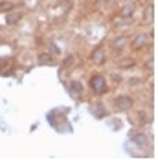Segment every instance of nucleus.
Wrapping results in <instances>:
<instances>
[{
  "label": "nucleus",
  "instance_id": "15",
  "mask_svg": "<svg viewBox=\"0 0 158 160\" xmlns=\"http://www.w3.org/2000/svg\"><path fill=\"white\" fill-rule=\"evenodd\" d=\"M132 140H134V144H138V145H147L149 136L145 132H136V134H132Z\"/></svg>",
  "mask_w": 158,
  "mask_h": 160
},
{
  "label": "nucleus",
  "instance_id": "8",
  "mask_svg": "<svg viewBox=\"0 0 158 160\" xmlns=\"http://www.w3.org/2000/svg\"><path fill=\"white\" fill-rule=\"evenodd\" d=\"M90 114H92L94 118H97V120H101V118H107L109 111H107L105 103H101V101H94V103L90 105Z\"/></svg>",
  "mask_w": 158,
  "mask_h": 160
},
{
  "label": "nucleus",
  "instance_id": "5",
  "mask_svg": "<svg viewBox=\"0 0 158 160\" xmlns=\"http://www.w3.org/2000/svg\"><path fill=\"white\" fill-rule=\"evenodd\" d=\"M90 63L94 66H103L107 63V50L103 44H97L92 52H90Z\"/></svg>",
  "mask_w": 158,
  "mask_h": 160
},
{
  "label": "nucleus",
  "instance_id": "19",
  "mask_svg": "<svg viewBox=\"0 0 158 160\" xmlns=\"http://www.w3.org/2000/svg\"><path fill=\"white\" fill-rule=\"evenodd\" d=\"M101 2H103V6H105V8H114L118 0H101Z\"/></svg>",
  "mask_w": 158,
  "mask_h": 160
},
{
  "label": "nucleus",
  "instance_id": "6",
  "mask_svg": "<svg viewBox=\"0 0 158 160\" xmlns=\"http://www.w3.org/2000/svg\"><path fill=\"white\" fill-rule=\"evenodd\" d=\"M116 68H118V72L132 70V68H136V59L131 55H121V59H118V63H116Z\"/></svg>",
  "mask_w": 158,
  "mask_h": 160
},
{
  "label": "nucleus",
  "instance_id": "13",
  "mask_svg": "<svg viewBox=\"0 0 158 160\" xmlns=\"http://www.w3.org/2000/svg\"><path fill=\"white\" fill-rule=\"evenodd\" d=\"M136 123H138V125H147V123H151V114L147 111H138L136 112Z\"/></svg>",
  "mask_w": 158,
  "mask_h": 160
},
{
  "label": "nucleus",
  "instance_id": "1",
  "mask_svg": "<svg viewBox=\"0 0 158 160\" xmlns=\"http://www.w3.org/2000/svg\"><path fill=\"white\" fill-rule=\"evenodd\" d=\"M88 88L96 96H103V94L109 92V79L103 74H92L90 79H88Z\"/></svg>",
  "mask_w": 158,
  "mask_h": 160
},
{
  "label": "nucleus",
  "instance_id": "14",
  "mask_svg": "<svg viewBox=\"0 0 158 160\" xmlns=\"http://www.w3.org/2000/svg\"><path fill=\"white\" fill-rule=\"evenodd\" d=\"M13 9H17V2H13V0H2L0 2V13H9Z\"/></svg>",
  "mask_w": 158,
  "mask_h": 160
},
{
  "label": "nucleus",
  "instance_id": "4",
  "mask_svg": "<svg viewBox=\"0 0 158 160\" xmlns=\"http://www.w3.org/2000/svg\"><path fill=\"white\" fill-rule=\"evenodd\" d=\"M149 33L145 32H140L136 33V35H132V37H129V48L132 50V52H140V50H143L147 44H149Z\"/></svg>",
  "mask_w": 158,
  "mask_h": 160
},
{
  "label": "nucleus",
  "instance_id": "20",
  "mask_svg": "<svg viewBox=\"0 0 158 160\" xmlns=\"http://www.w3.org/2000/svg\"><path fill=\"white\" fill-rule=\"evenodd\" d=\"M140 78H132V79H131V83H129V85H131V87H136V85H140Z\"/></svg>",
  "mask_w": 158,
  "mask_h": 160
},
{
  "label": "nucleus",
  "instance_id": "17",
  "mask_svg": "<svg viewBox=\"0 0 158 160\" xmlns=\"http://www.w3.org/2000/svg\"><path fill=\"white\" fill-rule=\"evenodd\" d=\"M131 20H132V18H125V17H120V18L116 20V24H114V26H116V28H127V26H131Z\"/></svg>",
  "mask_w": 158,
  "mask_h": 160
},
{
  "label": "nucleus",
  "instance_id": "12",
  "mask_svg": "<svg viewBox=\"0 0 158 160\" xmlns=\"http://www.w3.org/2000/svg\"><path fill=\"white\" fill-rule=\"evenodd\" d=\"M76 63H77V55L76 53H68L63 61H61V68L63 70H72L76 66Z\"/></svg>",
  "mask_w": 158,
  "mask_h": 160
},
{
  "label": "nucleus",
  "instance_id": "10",
  "mask_svg": "<svg viewBox=\"0 0 158 160\" xmlns=\"http://www.w3.org/2000/svg\"><path fill=\"white\" fill-rule=\"evenodd\" d=\"M20 18H22V11H18V9H13V11L6 13V17H4V20H6L7 26H15V24H18Z\"/></svg>",
  "mask_w": 158,
  "mask_h": 160
},
{
  "label": "nucleus",
  "instance_id": "18",
  "mask_svg": "<svg viewBox=\"0 0 158 160\" xmlns=\"http://www.w3.org/2000/svg\"><path fill=\"white\" fill-rule=\"evenodd\" d=\"M111 79L114 81V85H120V83H123V78H121V72H120V74H111Z\"/></svg>",
  "mask_w": 158,
  "mask_h": 160
},
{
  "label": "nucleus",
  "instance_id": "2",
  "mask_svg": "<svg viewBox=\"0 0 158 160\" xmlns=\"http://www.w3.org/2000/svg\"><path fill=\"white\" fill-rule=\"evenodd\" d=\"M127 48H129V37L125 33H118L111 39V53L114 57H121Z\"/></svg>",
  "mask_w": 158,
  "mask_h": 160
},
{
  "label": "nucleus",
  "instance_id": "3",
  "mask_svg": "<svg viewBox=\"0 0 158 160\" xmlns=\"http://www.w3.org/2000/svg\"><path fill=\"white\" fill-rule=\"evenodd\" d=\"M114 109L116 112H129L134 109V98L129 94H118L114 98Z\"/></svg>",
  "mask_w": 158,
  "mask_h": 160
},
{
  "label": "nucleus",
  "instance_id": "7",
  "mask_svg": "<svg viewBox=\"0 0 158 160\" xmlns=\"http://www.w3.org/2000/svg\"><path fill=\"white\" fill-rule=\"evenodd\" d=\"M136 2H132V0H127L123 2L121 6H120V17H125V18H132V17L136 15Z\"/></svg>",
  "mask_w": 158,
  "mask_h": 160
},
{
  "label": "nucleus",
  "instance_id": "16",
  "mask_svg": "<svg viewBox=\"0 0 158 160\" xmlns=\"http://www.w3.org/2000/svg\"><path fill=\"white\" fill-rule=\"evenodd\" d=\"M153 13H155L153 4H151V6H147V8L143 9V22H145V24H151V22H153Z\"/></svg>",
  "mask_w": 158,
  "mask_h": 160
},
{
  "label": "nucleus",
  "instance_id": "9",
  "mask_svg": "<svg viewBox=\"0 0 158 160\" xmlns=\"http://www.w3.org/2000/svg\"><path fill=\"white\" fill-rule=\"evenodd\" d=\"M83 90H85V87H83V83L77 79H72L68 83V92L72 94L74 98H81L83 96Z\"/></svg>",
  "mask_w": 158,
  "mask_h": 160
},
{
  "label": "nucleus",
  "instance_id": "11",
  "mask_svg": "<svg viewBox=\"0 0 158 160\" xmlns=\"http://www.w3.org/2000/svg\"><path fill=\"white\" fill-rule=\"evenodd\" d=\"M37 64H41V66H52V64H55L53 53H50V52H42V53H39V57H37Z\"/></svg>",
  "mask_w": 158,
  "mask_h": 160
}]
</instances>
